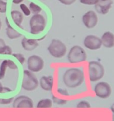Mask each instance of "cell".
Masks as SVG:
<instances>
[{
  "mask_svg": "<svg viewBox=\"0 0 114 121\" xmlns=\"http://www.w3.org/2000/svg\"><path fill=\"white\" fill-rule=\"evenodd\" d=\"M84 79L83 71L77 68H71L66 71L63 76V81L66 87L75 88L80 86Z\"/></svg>",
  "mask_w": 114,
  "mask_h": 121,
  "instance_id": "6da1fadb",
  "label": "cell"
},
{
  "mask_svg": "<svg viewBox=\"0 0 114 121\" xmlns=\"http://www.w3.org/2000/svg\"><path fill=\"white\" fill-rule=\"evenodd\" d=\"M104 74V69L100 63L91 61L89 63V77L91 82H96L102 79Z\"/></svg>",
  "mask_w": 114,
  "mask_h": 121,
  "instance_id": "7a4b0ae2",
  "label": "cell"
},
{
  "mask_svg": "<svg viewBox=\"0 0 114 121\" xmlns=\"http://www.w3.org/2000/svg\"><path fill=\"white\" fill-rule=\"evenodd\" d=\"M38 86L39 82L34 74L29 70H24L21 83L22 88L26 91H32L35 90Z\"/></svg>",
  "mask_w": 114,
  "mask_h": 121,
  "instance_id": "3957f363",
  "label": "cell"
},
{
  "mask_svg": "<svg viewBox=\"0 0 114 121\" xmlns=\"http://www.w3.org/2000/svg\"><path fill=\"white\" fill-rule=\"evenodd\" d=\"M30 33L32 34H38L43 31L46 27V20L41 14H34L30 20Z\"/></svg>",
  "mask_w": 114,
  "mask_h": 121,
  "instance_id": "277c9868",
  "label": "cell"
},
{
  "mask_svg": "<svg viewBox=\"0 0 114 121\" xmlns=\"http://www.w3.org/2000/svg\"><path fill=\"white\" fill-rule=\"evenodd\" d=\"M50 54L55 58H61L66 53V47L61 41L57 39L52 40L48 48Z\"/></svg>",
  "mask_w": 114,
  "mask_h": 121,
  "instance_id": "5b68a950",
  "label": "cell"
},
{
  "mask_svg": "<svg viewBox=\"0 0 114 121\" xmlns=\"http://www.w3.org/2000/svg\"><path fill=\"white\" fill-rule=\"evenodd\" d=\"M68 59L71 63H77L86 60L87 54L85 50L79 46H74L70 49Z\"/></svg>",
  "mask_w": 114,
  "mask_h": 121,
  "instance_id": "8992f818",
  "label": "cell"
},
{
  "mask_svg": "<svg viewBox=\"0 0 114 121\" xmlns=\"http://www.w3.org/2000/svg\"><path fill=\"white\" fill-rule=\"evenodd\" d=\"M44 67V61L40 57L32 55L27 60V68L32 72H39Z\"/></svg>",
  "mask_w": 114,
  "mask_h": 121,
  "instance_id": "52a82bcc",
  "label": "cell"
},
{
  "mask_svg": "<svg viewBox=\"0 0 114 121\" xmlns=\"http://www.w3.org/2000/svg\"><path fill=\"white\" fill-rule=\"evenodd\" d=\"M96 95L102 99H106L111 95V87L109 83L104 82H100L96 84L94 89Z\"/></svg>",
  "mask_w": 114,
  "mask_h": 121,
  "instance_id": "ba28073f",
  "label": "cell"
},
{
  "mask_svg": "<svg viewBox=\"0 0 114 121\" xmlns=\"http://www.w3.org/2000/svg\"><path fill=\"white\" fill-rule=\"evenodd\" d=\"M83 43L84 46L91 50H99L102 46L100 39L94 35H89L86 37Z\"/></svg>",
  "mask_w": 114,
  "mask_h": 121,
  "instance_id": "9c48e42d",
  "label": "cell"
},
{
  "mask_svg": "<svg viewBox=\"0 0 114 121\" xmlns=\"http://www.w3.org/2000/svg\"><path fill=\"white\" fill-rule=\"evenodd\" d=\"M82 20L86 27L91 29L96 27L98 21V18L95 11L90 10L83 15Z\"/></svg>",
  "mask_w": 114,
  "mask_h": 121,
  "instance_id": "30bf717a",
  "label": "cell"
},
{
  "mask_svg": "<svg viewBox=\"0 0 114 121\" xmlns=\"http://www.w3.org/2000/svg\"><path fill=\"white\" fill-rule=\"evenodd\" d=\"M13 106L15 108H33V102L29 97L20 96L14 100Z\"/></svg>",
  "mask_w": 114,
  "mask_h": 121,
  "instance_id": "8fae6325",
  "label": "cell"
},
{
  "mask_svg": "<svg viewBox=\"0 0 114 121\" xmlns=\"http://www.w3.org/2000/svg\"><path fill=\"white\" fill-rule=\"evenodd\" d=\"M112 4V0H98L94 5L95 9L99 14L105 15L109 11Z\"/></svg>",
  "mask_w": 114,
  "mask_h": 121,
  "instance_id": "7c38bea8",
  "label": "cell"
},
{
  "mask_svg": "<svg viewBox=\"0 0 114 121\" xmlns=\"http://www.w3.org/2000/svg\"><path fill=\"white\" fill-rule=\"evenodd\" d=\"M102 45L107 48H112L114 46V35L110 31L105 32L100 39Z\"/></svg>",
  "mask_w": 114,
  "mask_h": 121,
  "instance_id": "4fadbf2b",
  "label": "cell"
},
{
  "mask_svg": "<svg viewBox=\"0 0 114 121\" xmlns=\"http://www.w3.org/2000/svg\"><path fill=\"white\" fill-rule=\"evenodd\" d=\"M21 46L25 50L31 52L39 46V44L36 40L24 37L21 40Z\"/></svg>",
  "mask_w": 114,
  "mask_h": 121,
  "instance_id": "5bb4252c",
  "label": "cell"
},
{
  "mask_svg": "<svg viewBox=\"0 0 114 121\" xmlns=\"http://www.w3.org/2000/svg\"><path fill=\"white\" fill-rule=\"evenodd\" d=\"M53 79L52 76H42L40 79V85L42 89L50 91L53 87Z\"/></svg>",
  "mask_w": 114,
  "mask_h": 121,
  "instance_id": "9a60e30c",
  "label": "cell"
},
{
  "mask_svg": "<svg viewBox=\"0 0 114 121\" xmlns=\"http://www.w3.org/2000/svg\"><path fill=\"white\" fill-rule=\"evenodd\" d=\"M6 21H7V25H8V27L6 28V34H7V37H8L10 39H11V40H14V39H16L20 37L22 35V34H21V33H19V32H18L16 30L13 28V27L8 23L7 19H6Z\"/></svg>",
  "mask_w": 114,
  "mask_h": 121,
  "instance_id": "2e32d148",
  "label": "cell"
},
{
  "mask_svg": "<svg viewBox=\"0 0 114 121\" xmlns=\"http://www.w3.org/2000/svg\"><path fill=\"white\" fill-rule=\"evenodd\" d=\"M11 16L13 22L17 26L21 27V24L23 20V15L22 13L17 10L12 11L11 12Z\"/></svg>",
  "mask_w": 114,
  "mask_h": 121,
  "instance_id": "e0dca14e",
  "label": "cell"
},
{
  "mask_svg": "<svg viewBox=\"0 0 114 121\" xmlns=\"http://www.w3.org/2000/svg\"><path fill=\"white\" fill-rule=\"evenodd\" d=\"M52 106V101L50 99H45L40 100L38 103L36 108H50Z\"/></svg>",
  "mask_w": 114,
  "mask_h": 121,
  "instance_id": "ac0fdd59",
  "label": "cell"
},
{
  "mask_svg": "<svg viewBox=\"0 0 114 121\" xmlns=\"http://www.w3.org/2000/svg\"><path fill=\"white\" fill-rule=\"evenodd\" d=\"M29 9L31 13H33V14H39L42 11L41 7L33 2H31L30 3Z\"/></svg>",
  "mask_w": 114,
  "mask_h": 121,
  "instance_id": "d6986e66",
  "label": "cell"
},
{
  "mask_svg": "<svg viewBox=\"0 0 114 121\" xmlns=\"http://www.w3.org/2000/svg\"><path fill=\"white\" fill-rule=\"evenodd\" d=\"M7 68V60H4L1 63L0 66V80L4 79L6 73V70Z\"/></svg>",
  "mask_w": 114,
  "mask_h": 121,
  "instance_id": "ffe728a7",
  "label": "cell"
},
{
  "mask_svg": "<svg viewBox=\"0 0 114 121\" xmlns=\"http://www.w3.org/2000/svg\"><path fill=\"white\" fill-rule=\"evenodd\" d=\"M20 7L21 11H22L23 13L26 16H29V15H30V10L29 8L27 7V6L26 5V4H21Z\"/></svg>",
  "mask_w": 114,
  "mask_h": 121,
  "instance_id": "44dd1931",
  "label": "cell"
},
{
  "mask_svg": "<svg viewBox=\"0 0 114 121\" xmlns=\"http://www.w3.org/2000/svg\"><path fill=\"white\" fill-rule=\"evenodd\" d=\"M12 49L9 46H5L3 47V48L2 49V50L0 52V54H8V55H10L12 54Z\"/></svg>",
  "mask_w": 114,
  "mask_h": 121,
  "instance_id": "7402d4cb",
  "label": "cell"
},
{
  "mask_svg": "<svg viewBox=\"0 0 114 121\" xmlns=\"http://www.w3.org/2000/svg\"><path fill=\"white\" fill-rule=\"evenodd\" d=\"M77 108H91V106L88 102L83 100V101L80 102L77 104Z\"/></svg>",
  "mask_w": 114,
  "mask_h": 121,
  "instance_id": "603a6c76",
  "label": "cell"
},
{
  "mask_svg": "<svg viewBox=\"0 0 114 121\" xmlns=\"http://www.w3.org/2000/svg\"><path fill=\"white\" fill-rule=\"evenodd\" d=\"M13 56L19 60V62H20L21 65H23V64L24 63L25 60H26L24 56L22 54H21V53H14V54H13Z\"/></svg>",
  "mask_w": 114,
  "mask_h": 121,
  "instance_id": "cb8c5ba5",
  "label": "cell"
},
{
  "mask_svg": "<svg viewBox=\"0 0 114 121\" xmlns=\"http://www.w3.org/2000/svg\"><path fill=\"white\" fill-rule=\"evenodd\" d=\"M7 3L3 0H0V13H5L7 11Z\"/></svg>",
  "mask_w": 114,
  "mask_h": 121,
  "instance_id": "d4e9b609",
  "label": "cell"
},
{
  "mask_svg": "<svg viewBox=\"0 0 114 121\" xmlns=\"http://www.w3.org/2000/svg\"><path fill=\"white\" fill-rule=\"evenodd\" d=\"M98 0H80V2L81 4L87 5H93L96 4Z\"/></svg>",
  "mask_w": 114,
  "mask_h": 121,
  "instance_id": "484cf974",
  "label": "cell"
},
{
  "mask_svg": "<svg viewBox=\"0 0 114 121\" xmlns=\"http://www.w3.org/2000/svg\"><path fill=\"white\" fill-rule=\"evenodd\" d=\"M7 67H9L10 69L16 70L17 69V66L16 65V64L11 60H7Z\"/></svg>",
  "mask_w": 114,
  "mask_h": 121,
  "instance_id": "4316f807",
  "label": "cell"
},
{
  "mask_svg": "<svg viewBox=\"0 0 114 121\" xmlns=\"http://www.w3.org/2000/svg\"><path fill=\"white\" fill-rule=\"evenodd\" d=\"M13 100V98H8V99H0V104L2 105H8L11 104Z\"/></svg>",
  "mask_w": 114,
  "mask_h": 121,
  "instance_id": "83f0119b",
  "label": "cell"
},
{
  "mask_svg": "<svg viewBox=\"0 0 114 121\" xmlns=\"http://www.w3.org/2000/svg\"><path fill=\"white\" fill-rule=\"evenodd\" d=\"M53 102L55 103L56 104H58V105H64V104H66L67 102L66 100H61V99H59L58 98H56L53 97Z\"/></svg>",
  "mask_w": 114,
  "mask_h": 121,
  "instance_id": "f1b7e54d",
  "label": "cell"
},
{
  "mask_svg": "<svg viewBox=\"0 0 114 121\" xmlns=\"http://www.w3.org/2000/svg\"><path fill=\"white\" fill-rule=\"evenodd\" d=\"M59 2L65 5H70L76 1V0H59Z\"/></svg>",
  "mask_w": 114,
  "mask_h": 121,
  "instance_id": "f546056e",
  "label": "cell"
},
{
  "mask_svg": "<svg viewBox=\"0 0 114 121\" xmlns=\"http://www.w3.org/2000/svg\"><path fill=\"white\" fill-rule=\"evenodd\" d=\"M58 92H59V93H61V94L63 95H67V96L69 95V94L68 93L67 91H66V90H64V89H58Z\"/></svg>",
  "mask_w": 114,
  "mask_h": 121,
  "instance_id": "4dcf8cb0",
  "label": "cell"
},
{
  "mask_svg": "<svg viewBox=\"0 0 114 121\" xmlns=\"http://www.w3.org/2000/svg\"><path fill=\"white\" fill-rule=\"evenodd\" d=\"M5 41H4L3 39H1L0 38V52L2 50V49L3 48V47L5 46Z\"/></svg>",
  "mask_w": 114,
  "mask_h": 121,
  "instance_id": "1f68e13d",
  "label": "cell"
},
{
  "mask_svg": "<svg viewBox=\"0 0 114 121\" xmlns=\"http://www.w3.org/2000/svg\"><path fill=\"white\" fill-rule=\"evenodd\" d=\"M11 92V90L10 89V88L7 87H5L2 88V92H1V93H7V92Z\"/></svg>",
  "mask_w": 114,
  "mask_h": 121,
  "instance_id": "d6a6232c",
  "label": "cell"
},
{
  "mask_svg": "<svg viewBox=\"0 0 114 121\" xmlns=\"http://www.w3.org/2000/svg\"><path fill=\"white\" fill-rule=\"evenodd\" d=\"M24 0H13V3L15 4H19L21 3Z\"/></svg>",
  "mask_w": 114,
  "mask_h": 121,
  "instance_id": "836d02e7",
  "label": "cell"
},
{
  "mask_svg": "<svg viewBox=\"0 0 114 121\" xmlns=\"http://www.w3.org/2000/svg\"><path fill=\"white\" fill-rule=\"evenodd\" d=\"M2 88H3V86H2V83L0 82V93H1V92H2Z\"/></svg>",
  "mask_w": 114,
  "mask_h": 121,
  "instance_id": "e575fe53",
  "label": "cell"
},
{
  "mask_svg": "<svg viewBox=\"0 0 114 121\" xmlns=\"http://www.w3.org/2000/svg\"><path fill=\"white\" fill-rule=\"evenodd\" d=\"M1 26H2V22H1V20H0V30L1 29Z\"/></svg>",
  "mask_w": 114,
  "mask_h": 121,
  "instance_id": "d590c367",
  "label": "cell"
}]
</instances>
